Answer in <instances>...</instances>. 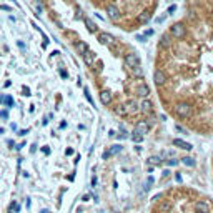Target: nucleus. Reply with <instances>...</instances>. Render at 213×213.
I'll list each match as a JSON object with an SVG mask.
<instances>
[{"mask_svg":"<svg viewBox=\"0 0 213 213\" xmlns=\"http://www.w3.org/2000/svg\"><path fill=\"white\" fill-rule=\"evenodd\" d=\"M0 117H2V118H7V117H9V113H7L5 110H3V112H0Z\"/></svg>","mask_w":213,"mask_h":213,"instance_id":"c756f323","label":"nucleus"},{"mask_svg":"<svg viewBox=\"0 0 213 213\" xmlns=\"http://www.w3.org/2000/svg\"><path fill=\"white\" fill-rule=\"evenodd\" d=\"M182 163H183L185 167H195V165H196L195 160L191 158V157H183V158H182Z\"/></svg>","mask_w":213,"mask_h":213,"instance_id":"a211bd4d","label":"nucleus"},{"mask_svg":"<svg viewBox=\"0 0 213 213\" xmlns=\"http://www.w3.org/2000/svg\"><path fill=\"white\" fill-rule=\"evenodd\" d=\"M75 48H77V52H78V53H82V55H83V53L88 50V45L85 43V42H77V43H75Z\"/></svg>","mask_w":213,"mask_h":213,"instance_id":"f3484780","label":"nucleus"},{"mask_svg":"<svg viewBox=\"0 0 213 213\" xmlns=\"http://www.w3.org/2000/svg\"><path fill=\"white\" fill-rule=\"evenodd\" d=\"M151 110H153V103H151L148 98H143L140 102V112L142 113H151Z\"/></svg>","mask_w":213,"mask_h":213,"instance_id":"0eeeda50","label":"nucleus"},{"mask_svg":"<svg viewBox=\"0 0 213 213\" xmlns=\"http://www.w3.org/2000/svg\"><path fill=\"white\" fill-rule=\"evenodd\" d=\"M170 34L173 35L175 38H183L187 34V28L183 23H175V25H171V28H170Z\"/></svg>","mask_w":213,"mask_h":213,"instance_id":"f03ea898","label":"nucleus"},{"mask_svg":"<svg viewBox=\"0 0 213 213\" xmlns=\"http://www.w3.org/2000/svg\"><path fill=\"white\" fill-rule=\"evenodd\" d=\"M195 210H196V213H210V207H208V203H205V202H196Z\"/></svg>","mask_w":213,"mask_h":213,"instance_id":"ddd939ff","label":"nucleus"},{"mask_svg":"<svg viewBox=\"0 0 213 213\" xmlns=\"http://www.w3.org/2000/svg\"><path fill=\"white\" fill-rule=\"evenodd\" d=\"M168 165H170V167H173V165H177V160H170V162H168Z\"/></svg>","mask_w":213,"mask_h":213,"instance_id":"72a5a7b5","label":"nucleus"},{"mask_svg":"<svg viewBox=\"0 0 213 213\" xmlns=\"http://www.w3.org/2000/svg\"><path fill=\"white\" fill-rule=\"evenodd\" d=\"M153 82L157 85H163L167 82V75H165V72H162V70H155L153 73Z\"/></svg>","mask_w":213,"mask_h":213,"instance_id":"1a4fd4ad","label":"nucleus"},{"mask_svg":"<svg viewBox=\"0 0 213 213\" xmlns=\"http://www.w3.org/2000/svg\"><path fill=\"white\" fill-rule=\"evenodd\" d=\"M162 208H163V210H168L170 205H168V203H163V205H162Z\"/></svg>","mask_w":213,"mask_h":213,"instance_id":"f704fd0d","label":"nucleus"},{"mask_svg":"<svg viewBox=\"0 0 213 213\" xmlns=\"http://www.w3.org/2000/svg\"><path fill=\"white\" fill-rule=\"evenodd\" d=\"M148 93H150V88H148V85H147V83H140L137 87V95L138 97L147 98V97H148Z\"/></svg>","mask_w":213,"mask_h":213,"instance_id":"9d476101","label":"nucleus"},{"mask_svg":"<svg viewBox=\"0 0 213 213\" xmlns=\"http://www.w3.org/2000/svg\"><path fill=\"white\" fill-rule=\"evenodd\" d=\"M85 25H87L88 32H92V34H93V32H97V25H95V23H93L90 18H85Z\"/></svg>","mask_w":213,"mask_h":213,"instance_id":"aec40b11","label":"nucleus"},{"mask_svg":"<svg viewBox=\"0 0 213 213\" xmlns=\"http://www.w3.org/2000/svg\"><path fill=\"white\" fill-rule=\"evenodd\" d=\"M132 73H133V77H140V78L143 77V70H142L140 65H138V67H133L132 68Z\"/></svg>","mask_w":213,"mask_h":213,"instance_id":"4be33fe9","label":"nucleus"},{"mask_svg":"<svg viewBox=\"0 0 213 213\" xmlns=\"http://www.w3.org/2000/svg\"><path fill=\"white\" fill-rule=\"evenodd\" d=\"M107 15H108V18H112L113 22H117V20L120 18V10H118L117 5H108L107 7Z\"/></svg>","mask_w":213,"mask_h":213,"instance_id":"423d86ee","label":"nucleus"},{"mask_svg":"<svg viewBox=\"0 0 213 213\" xmlns=\"http://www.w3.org/2000/svg\"><path fill=\"white\" fill-rule=\"evenodd\" d=\"M175 113H177L178 117L182 118H187L191 115V107L190 103H187V102H180V103L175 105Z\"/></svg>","mask_w":213,"mask_h":213,"instance_id":"f257e3e1","label":"nucleus"},{"mask_svg":"<svg viewBox=\"0 0 213 213\" xmlns=\"http://www.w3.org/2000/svg\"><path fill=\"white\" fill-rule=\"evenodd\" d=\"M175 128H177L178 132H182V133H187V130L183 128V127H180V125H175Z\"/></svg>","mask_w":213,"mask_h":213,"instance_id":"bb28decb","label":"nucleus"},{"mask_svg":"<svg viewBox=\"0 0 213 213\" xmlns=\"http://www.w3.org/2000/svg\"><path fill=\"white\" fill-rule=\"evenodd\" d=\"M3 100H5V97H0V103H2Z\"/></svg>","mask_w":213,"mask_h":213,"instance_id":"4c0bfd02","label":"nucleus"},{"mask_svg":"<svg viewBox=\"0 0 213 213\" xmlns=\"http://www.w3.org/2000/svg\"><path fill=\"white\" fill-rule=\"evenodd\" d=\"M125 63L128 65V67H138V65H140V57L137 55V53H127L125 55Z\"/></svg>","mask_w":213,"mask_h":213,"instance_id":"39448f33","label":"nucleus"},{"mask_svg":"<svg viewBox=\"0 0 213 213\" xmlns=\"http://www.w3.org/2000/svg\"><path fill=\"white\" fill-rule=\"evenodd\" d=\"M42 151H43V153H50V148H48V147H43V148H42Z\"/></svg>","mask_w":213,"mask_h":213,"instance_id":"7c9ffc66","label":"nucleus"},{"mask_svg":"<svg viewBox=\"0 0 213 213\" xmlns=\"http://www.w3.org/2000/svg\"><path fill=\"white\" fill-rule=\"evenodd\" d=\"M40 213H50V211H48V210H42V211H40Z\"/></svg>","mask_w":213,"mask_h":213,"instance_id":"58836bf2","label":"nucleus"},{"mask_svg":"<svg viewBox=\"0 0 213 213\" xmlns=\"http://www.w3.org/2000/svg\"><path fill=\"white\" fill-rule=\"evenodd\" d=\"M95 185H97V177H93L92 178V187H95Z\"/></svg>","mask_w":213,"mask_h":213,"instance_id":"c9c22d12","label":"nucleus"},{"mask_svg":"<svg viewBox=\"0 0 213 213\" xmlns=\"http://www.w3.org/2000/svg\"><path fill=\"white\" fill-rule=\"evenodd\" d=\"M148 20H150V14H148V12H142V14L138 15V22H140V23H147Z\"/></svg>","mask_w":213,"mask_h":213,"instance_id":"6ab92c4d","label":"nucleus"},{"mask_svg":"<svg viewBox=\"0 0 213 213\" xmlns=\"http://www.w3.org/2000/svg\"><path fill=\"white\" fill-rule=\"evenodd\" d=\"M115 112L118 113V115H122V117L128 115V112H127V107H125V105H118L117 108H115Z\"/></svg>","mask_w":213,"mask_h":213,"instance_id":"412c9836","label":"nucleus"},{"mask_svg":"<svg viewBox=\"0 0 213 213\" xmlns=\"http://www.w3.org/2000/svg\"><path fill=\"white\" fill-rule=\"evenodd\" d=\"M175 10H177V5H171V7H168V15H170V14H173Z\"/></svg>","mask_w":213,"mask_h":213,"instance_id":"cd10ccee","label":"nucleus"},{"mask_svg":"<svg viewBox=\"0 0 213 213\" xmlns=\"http://www.w3.org/2000/svg\"><path fill=\"white\" fill-rule=\"evenodd\" d=\"M65 153H67V155H72L73 150H72V148H67V151H65Z\"/></svg>","mask_w":213,"mask_h":213,"instance_id":"e433bc0d","label":"nucleus"},{"mask_svg":"<svg viewBox=\"0 0 213 213\" xmlns=\"http://www.w3.org/2000/svg\"><path fill=\"white\" fill-rule=\"evenodd\" d=\"M173 145H175V147H178V148H182V150H187V151L193 148V145H191V143L183 142V140H180V138H175V140H173Z\"/></svg>","mask_w":213,"mask_h":213,"instance_id":"9b49d317","label":"nucleus"},{"mask_svg":"<svg viewBox=\"0 0 213 213\" xmlns=\"http://www.w3.org/2000/svg\"><path fill=\"white\" fill-rule=\"evenodd\" d=\"M148 123L147 122H143V120H140V122H137V125H135V128H133V133H137V135H142V137H145L147 133H148Z\"/></svg>","mask_w":213,"mask_h":213,"instance_id":"20e7f679","label":"nucleus"},{"mask_svg":"<svg viewBox=\"0 0 213 213\" xmlns=\"http://www.w3.org/2000/svg\"><path fill=\"white\" fill-rule=\"evenodd\" d=\"M165 18H167V15H163V17H158V18H157V23H162Z\"/></svg>","mask_w":213,"mask_h":213,"instance_id":"c85d7f7f","label":"nucleus"},{"mask_svg":"<svg viewBox=\"0 0 213 213\" xmlns=\"http://www.w3.org/2000/svg\"><path fill=\"white\" fill-rule=\"evenodd\" d=\"M60 75H62V77H63V78H67V77H68V73H67V72H65V70H62V72H60Z\"/></svg>","mask_w":213,"mask_h":213,"instance_id":"2f4dec72","label":"nucleus"},{"mask_svg":"<svg viewBox=\"0 0 213 213\" xmlns=\"http://www.w3.org/2000/svg\"><path fill=\"white\" fill-rule=\"evenodd\" d=\"M132 140H133V142H137V143H140V142L143 140V137H142V135H137V133H133V135H132Z\"/></svg>","mask_w":213,"mask_h":213,"instance_id":"b1692460","label":"nucleus"},{"mask_svg":"<svg viewBox=\"0 0 213 213\" xmlns=\"http://www.w3.org/2000/svg\"><path fill=\"white\" fill-rule=\"evenodd\" d=\"M98 42L102 45H108V47H112V45H115V37L107 34V32H102L100 35H98Z\"/></svg>","mask_w":213,"mask_h":213,"instance_id":"7ed1b4c3","label":"nucleus"},{"mask_svg":"<svg viewBox=\"0 0 213 213\" xmlns=\"http://www.w3.org/2000/svg\"><path fill=\"white\" fill-rule=\"evenodd\" d=\"M122 151V145H113V147H110V150L108 151H105L103 153V158H110L112 155H117V153H120Z\"/></svg>","mask_w":213,"mask_h":213,"instance_id":"4468645a","label":"nucleus"},{"mask_svg":"<svg viewBox=\"0 0 213 213\" xmlns=\"http://www.w3.org/2000/svg\"><path fill=\"white\" fill-rule=\"evenodd\" d=\"M125 107H127V112H128V115H135V113L140 112V105H138L135 100H130Z\"/></svg>","mask_w":213,"mask_h":213,"instance_id":"6e6552de","label":"nucleus"},{"mask_svg":"<svg viewBox=\"0 0 213 213\" xmlns=\"http://www.w3.org/2000/svg\"><path fill=\"white\" fill-rule=\"evenodd\" d=\"M5 103L9 105V107H12V105H14V98H12V97H7V98H5Z\"/></svg>","mask_w":213,"mask_h":213,"instance_id":"393cba45","label":"nucleus"},{"mask_svg":"<svg viewBox=\"0 0 213 213\" xmlns=\"http://www.w3.org/2000/svg\"><path fill=\"white\" fill-rule=\"evenodd\" d=\"M28 133V130H20V132H18V135H22V137H23V135H27Z\"/></svg>","mask_w":213,"mask_h":213,"instance_id":"473e14b6","label":"nucleus"},{"mask_svg":"<svg viewBox=\"0 0 213 213\" xmlns=\"http://www.w3.org/2000/svg\"><path fill=\"white\" fill-rule=\"evenodd\" d=\"M148 163H150V165H160V163H162V158H160V157H150Z\"/></svg>","mask_w":213,"mask_h":213,"instance_id":"5701e85b","label":"nucleus"},{"mask_svg":"<svg viewBox=\"0 0 213 213\" xmlns=\"http://www.w3.org/2000/svg\"><path fill=\"white\" fill-rule=\"evenodd\" d=\"M95 58H97V57H95V53H93L92 50H87L83 53V60H85V63H87V65H93Z\"/></svg>","mask_w":213,"mask_h":213,"instance_id":"2eb2a0df","label":"nucleus"},{"mask_svg":"<svg viewBox=\"0 0 213 213\" xmlns=\"http://www.w3.org/2000/svg\"><path fill=\"white\" fill-rule=\"evenodd\" d=\"M100 100L103 105H110L112 103V93L108 92V90H102L100 92Z\"/></svg>","mask_w":213,"mask_h":213,"instance_id":"f8f14e48","label":"nucleus"},{"mask_svg":"<svg viewBox=\"0 0 213 213\" xmlns=\"http://www.w3.org/2000/svg\"><path fill=\"white\" fill-rule=\"evenodd\" d=\"M170 35H162V38H160V47H162V48H168L170 47Z\"/></svg>","mask_w":213,"mask_h":213,"instance_id":"dca6fc26","label":"nucleus"},{"mask_svg":"<svg viewBox=\"0 0 213 213\" xmlns=\"http://www.w3.org/2000/svg\"><path fill=\"white\" fill-rule=\"evenodd\" d=\"M85 97H87V100L90 102V103H93V98L90 97V93H88V90H87V88H85Z\"/></svg>","mask_w":213,"mask_h":213,"instance_id":"a878e982","label":"nucleus"}]
</instances>
